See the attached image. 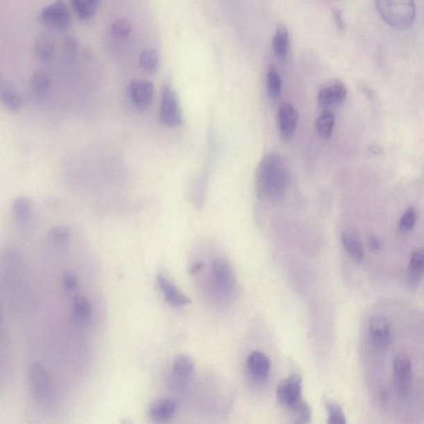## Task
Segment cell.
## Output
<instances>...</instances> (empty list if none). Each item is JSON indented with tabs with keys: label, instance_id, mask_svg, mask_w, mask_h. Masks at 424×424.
Here are the masks:
<instances>
[{
	"label": "cell",
	"instance_id": "obj_1",
	"mask_svg": "<svg viewBox=\"0 0 424 424\" xmlns=\"http://www.w3.org/2000/svg\"><path fill=\"white\" fill-rule=\"evenodd\" d=\"M290 182V168L281 155L270 154L258 164L256 173L258 197L269 199L271 202L281 201Z\"/></svg>",
	"mask_w": 424,
	"mask_h": 424
},
{
	"label": "cell",
	"instance_id": "obj_2",
	"mask_svg": "<svg viewBox=\"0 0 424 424\" xmlns=\"http://www.w3.org/2000/svg\"><path fill=\"white\" fill-rule=\"evenodd\" d=\"M302 391V377L298 374L283 379L277 387L279 402L290 409L297 423H306L312 418L310 406L303 400Z\"/></svg>",
	"mask_w": 424,
	"mask_h": 424
},
{
	"label": "cell",
	"instance_id": "obj_3",
	"mask_svg": "<svg viewBox=\"0 0 424 424\" xmlns=\"http://www.w3.org/2000/svg\"><path fill=\"white\" fill-rule=\"evenodd\" d=\"M376 4L390 27L405 31L413 26L416 16L414 0H376Z\"/></svg>",
	"mask_w": 424,
	"mask_h": 424
},
{
	"label": "cell",
	"instance_id": "obj_4",
	"mask_svg": "<svg viewBox=\"0 0 424 424\" xmlns=\"http://www.w3.org/2000/svg\"><path fill=\"white\" fill-rule=\"evenodd\" d=\"M28 382L37 404L46 410L52 409L54 403L53 384L46 369L39 364H33L29 369Z\"/></svg>",
	"mask_w": 424,
	"mask_h": 424
},
{
	"label": "cell",
	"instance_id": "obj_5",
	"mask_svg": "<svg viewBox=\"0 0 424 424\" xmlns=\"http://www.w3.org/2000/svg\"><path fill=\"white\" fill-rule=\"evenodd\" d=\"M40 19L46 26L58 30H67L71 25L70 12L63 0H57L46 7L41 12Z\"/></svg>",
	"mask_w": 424,
	"mask_h": 424
},
{
	"label": "cell",
	"instance_id": "obj_6",
	"mask_svg": "<svg viewBox=\"0 0 424 424\" xmlns=\"http://www.w3.org/2000/svg\"><path fill=\"white\" fill-rule=\"evenodd\" d=\"M394 374L398 392L403 396H408L413 384L412 362L408 355L401 353L394 357Z\"/></svg>",
	"mask_w": 424,
	"mask_h": 424
},
{
	"label": "cell",
	"instance_id": "obj_7",
	"mask_svg": "<svg viewBox=\"0 0 424 424\" xmlns=\"http://www.w3.org/2000/svg\"><path fill=\"white\" fill-rule=\"evenodd\" d=\"M160 117L164 124L168 127H177L182 124V112L175 91L165 87L161 100Z\"/></svg>",
	"mask_w": 424,
	"mask_h": 424
},
{
	"label": "cell",
	"instance_id": "obj_8",
	"mask_svg": "<svg viewBox=\"0 0 424 424\" xmlns=\"http://www.w3.org/2000/svg\"><path fill=\"white\" fill-rule=\"evenodd\" d=\"M299 114L295 106L284 103L279 106L278 112V129L279 135L284 143L290 142L294 138Z\"/></svg>",
	"mask_w": 424,
	"mask_h": 424
},
{
	"label": "cell",
	"instance_id": "obj_9",
	"mask_svg": "<svg viewBox=\"0 0 424 424\" xmlns=\"http://www.w3.org/2000/svg\"><path fill=\"white\" fill-rule=\"evenodd\" d=\"M346 96V85L341 80H333L322 85L318 91L317 100L321 106L330 108L344 103Z\"/></svg>",
	"mask_w": 424,
	"mask_h": 424
},
{
	"label": "cell",
	"instance_id": "obj_10",
	"mask_svg": "<svg viewBox=\"0 0 424 424\" xmlns=\"http://www.w3.org/2000/svg\"><path fill=\"white\" fill-rule=\"evenodd\" d=\"M369 335L376 349L387 350L391 340V326L389 321L382 317H373L369 324Z\"/></svg>",
	"mask_w": 424,
	"mask_h": 424
},
{
	"label": "cell",
	"instance_id": "obj_11",
	"mask_svg": "<svg viewBox=\"0 0 424 424\" xmlns=\"http://www.w3.org/2000/svg\"><path fill=\"white\" fill-rule=\"evenodd\" d=\"M172 385L177 390L184 389L194 372V362L186 355H177L173 363Z\"/></svg>",
	"mask_w": 424,
	"mask_h": 424
},
{
	"label": "cell",
	"instance_id": "obj_12",
	"mask_svg": "<svg viewBox=\"0 0 424 424\" xmlns=\"http://www.w3.org/2000/svg\"><path fill=\"white\" fill-rule=\"evenodd\" d=\"M212 277L218 290L223 292H229L234 290L236 276L232 267L223 258H218L212 265Z\"/></svg>",
	"mask_w": 424,
	"mask_h": 424
},
{
	"label": "cell",
	"instance_id": "obj_13",
	"mask_svg": "<svg viewBox=\"0 0 424 424\" xmlns=\"http://www.w3.org/2000/svg\"><path fill=\"white\" fill-rule=\"evenodd\" d=\"M154 96V86L150 80H134L129 87V96L135 107L146 109Z\"/></svg>",
	"mask_w": 424,
	"mask_h": 424
},
{
	"label": "cell",
	"instance_id": "obj_14",
	"mask_svg": "<svg viewBox=\"0 0 424 424\" xmlns=\"http://www.w3.org/2000/svg\"><path fill=\"white\" fill-rule=\"evenodd\" d=\"M160 290H162L164 299L168 304L173 307L180 308L188 306L191 303V300L186 296L175 283H172L162 274H159L157 277Z\"/></svg>",
	"mask_w": 424,
	"mask_h": 424
},
{
	"label": "cell",
	"instance_id": "obj_15",
	"mask_svg": "<svg viewBox=\"0 0 424 424\" xmlns=\"http://www.w3.org/2000/svg\"><path fill=\"white\" fill-rule=\"evenodd\" d=\"M247 369L250 376L257 381H264L270 375L271 363L265 354L260 351H253L247 358Z\"/></svg>",
	"mask_w": 424,
	"mask_h": 424
},
{
	"label": "cell",
	"instance_id": "obj_16",
	"mask_svg": "<svg viewBox=\"0 0 424 424\" xmlns=\"http://www.w3.org/2000/svg\"><path fill=\"white\" fill-rule=\"evenodd\" d=\"M177 407V402L172 398H161L152 403L148 410V414L152 422L167 423L175 416Z\"/></svg>",
	"mask_w": 424,
	"mask_h": 424
},
{
	"label": "cell",
	"instance_id": "obj_17",
	"mask_svg": "<svg viewBox=\"0 0 424 424\" xmlns=\"http://www.w3.org/2000/svg\"><path fill=\"white\" fill-rule=\"evenodd\" d=\"M0 103L12 113L19 112L22 106V99L19 92L4 78L0 71Z\"/></svg>",
	"mask_w": 424,
	"mask_h": 424
},
{
	"label": "cell",
	"instance_id": "obj_18",
	"mask_svg": "<svg viewBox=\"0 0 424 424\" xmlns=\"http://www.w3.org/2000/svg\"><path fill=\"white\" fill-rule=\"evenodd\" d=\"M92 305L86 297L76 295L72 304V318L76 325L87 326L92 318Z\"/></svg>",
	"mask_w": 424,
	"mask_h": 424
},
{
	"label": "cell",
	"instance_id": "obj_19",
	"mask_svg": "<svg viewBox=\"0 0 424 424\" xmlns=\"http://www.w3.org/2000/svg\"><path fill=\"white\" fill-rule=\"evenodd\" d=\"M342 241L343 247H344L351 258L357 262L362 260L364 247L357 233L351 230V229H347L342 233Z\"/></svg>",
	"mask_w": 424,
	"mask_h": 424
},
{
	"label": "cell",
	"instance_id": "obj_20",
	"mask_svg": "<svg viewBox=\"0 0 424 424\" xmlns=\"http://www.w3.org/2000/svg\"><path fill=\"white\" fill-rule=\"evenodd\" d=\"M424 254L422 249L414 250L410 257L409 265V282L413 290L421 284L423 274Z\"/></svg>",
	"mask_w": 424,
	"mask_h": 424
},
{
	"label": "cell",
	"instance_id": "obj_21",
	"mask_svg": "<svg viewBox=\"0 0 424 424\" xmlns=\"http://www.w3.org/2000/svg\"><path fill=\"white\" fill-rule=\"evenodd\" d=\"M35 48L38 60L42 62L52 60L55 53V41L53 37L46 33H39L35 39Z\"/></svg>",
	"mask_w": 424,
	"mask_h": 424
},
{
	"label": "cell",
	"instance_id": "obj_22",
	"mask_svg": "<svg viewBox=\"0 0 424 424\" xmlns=\"http://www.w3.org/2000/svg\"><path fill=\"white\" fill-rule=\"evenodd\" d=\"M52 87V78L48 72L38 71L30 80V91L37 98H44L48 95Z\"/></svg>",
	"mask_w": 424,
	"mask_h": 424
},
{
	"label": "cell",
	"instance_id": "obj_23",
	"mask_svg": "<svg viewBox=\"0 0 424 424\" xmlns=\"http://www.w3.org/2000/svg\"><path fill=\"white\" fill-rule=\"evenodd\" d=\"M335 121H336V114L333 110L326 109L319 114L315 127L318 135L321 139H329L332 137Z\"/></svg>",
	"mask_w": 424,
	"mask_h": 424
},
{
	"label": "cell",
	"instance_id": "obj_24",
	"mask_svg": "<svg viewBox=\"0 0 424 424\" xmlns=\"http://www.w3.org/2000/svg\"><path fill=\"white\" fill-rule=\"evenodd\" d=\"M290 45V33L284 25L279 24L273 39L274 53L278 58L285 59L287 58Z\"/></svg>",
	"mask_w": 424,
	"mask_h": 424
},
{
	"label": "cell",
	"instance_id": "obj_25",
	"mask_svg": "<svg viewBox=\"0 0 424 424\" xmlns=\"http://www.w3.org/2000/svg\"><path fill=\"white\" fill-rule=\"evenodd\" d=\"M33 203L28 197H19L15 199L12 205V213L15 219L19 223L28 222L31 218Z\"/></svg>",
	"mask_w": 424,
	"mask_h": 424
},
{
	"label": "cell",
	"instance_id": "obj_26",
	"mask_svg": "<svg viewBox=\"0 0 424 424\" xmlns=\"http://www.w3.org/2000/svg\"><path fill=\"white\" fill-rule=\"evenodd\" d=\"M267 90H268L270 99L274 101L277 100L281 96V76L274 66H270L267 72Z\"/></svg>",
	"mask_w": 424,
	"mask_h": 424
},
{
	"label": "cell",
	"instance_id": "obj_27",
	"mask_svg": "<svg viewBox=\"0 0 424 424\" xmlns=\"http://www.w3.org/2000/svg\"><path fill=\"white\" fill-rule=\"evenodd\" d=\"M139 65L148 73H156L159 69L158 53L152 48L144 49L141 54V57H139Z\"/></svg>",
	"mask_w": 424,
	"mask_h": 424
},
{
	"label": "cell",
	"instance_id": "obj_28",
	"mask_svg": "<svg viewBox=\"0 0 424 424\" xmlns=\"http://www.w3.org/2000/svg\"><path fill=\"white\" fill-rule=\"evenodd\" d=\"M70 236L69 229L63 226L55 227L48 233L51 242L58 247H65L69 243Z\"/></svg>",
	"mask_w": 424,
	"mask_h": 424
},
{
	"label": "cell",
	"instance_id": "obj_29",
	"mask_svg": "<svg viewBox=\"0 0 424 424\" xmlns=\"http://www.w3.org/2000/svg\"><path fill=\"white\" fill-rule=\"evenodd\" d=\"M326 409L328 411V423L333 424H344L346 419L342 407L337 403L326 401Z\"/></svg>",
	"mask_w": 424,
	"mask_h": 424
},
{
	"label": "cell",
	"instance_id": "obj_30",
	"mask_svg": "<svg viewBox=\"0 0 424 424\" xmlns=\"http://www.w3.org/2000/svg\"><path fill=\"white\" fill-rule=\"evenodd\" d=\"M62 285L67 294H75L79 288L78 276L71 271H66L62 275Z\"/></svg>",
	"mask_w": 424,
	"mask_h": 424
},
{
	"label": "cell",
	"instance_id": "obj_31",
	"mask_svg": "<svg viewBox=\"0 0 424 424\" xmlns=\"http://www.w3.org/2000/svg\"><path fill=\"white\" fill-rule=\"evenodd\" d=\"M417 222V212L414 207L407 209L400 220V228L403 231H409Z\"/></svg>",
	"mask_w": 424,
	"mask_h": 424
},
{
	"label": "cell",
	"instance_id": "obj_32",
	"mask_svg": "<svg viewBox=\"0 0 424 424\" xmlns=\"http://www.w3.org/2000/svg\"><path fill=\"white\" fill-rule=\"evenodd\" d=\"M131 24L128 20L118 19L112 24V32L114 37L124 39L130 35Z\"/></svg>",
	"mask_w": 424,
	"mask_h": 424
},
{
	"label": "cell",
	"instance_id": "obj_33",
	"mask_svg": "<svg viewBox=\"0 0 424 424\" xmlns=\"http://www.w3.org/2000/svg\"><path fill=\"white\" fill-rule=\"evenodd\" d=\"M70 1L79 19L82 20L87 19L94 15L95 11L88 6L85 0H70Z\"/></svg>",
	"mask_w": 424,
	"mask_h": 424
},
{
	"label": "cell",
	"instance_id": "obj_34",
	"mask_svg": "<svg viewBox=\"0 0 424 424\" xmlns=\"http://www.w3.org/2000/svg\"><path fill=\"white\" fill-rule=\"evenodd\" d=\"M66 49L67 53L71 55V56H73L76 54V50H78V42H76L74 37H70L67 38Z\"/></svg>",
	"mask_w": 424,
	"mask_h": 424
},
{
	"label": "cell",
	"instance_id": "obj_35",
	"mask_svg": "<svg viewBox=\"0 0 424 424\" xmlns=\"http://www.w3.org/2000/svg\"><path fill=\"white\" fill-rule=\"evenodd\" d=\"M369 245H370L372 251L375 252L379 251L381 247H382L380 240L375 236L371 237L370 240H369Z\"/></svg>",
	"mask_w": 424,
	"mask_h": 424
},
{
	"label": "cell",
	"instance_id": "obj_36",
	"mask_svg": "<svg viewBox=\"0 0 424 424\" xmlns=\"http://www.w3.org/2000/svg\"><path fill=\"white\" fill-rule=\"evenodd\" d=\"M334 18H335V20H336V23H337L338 28H340L341 30H343V29L345 28V24H344V21H343L342 19L341 12L339 10L335 11Z\"/></svg>",
	"mask_w": 424,
	"mask_h": 424
},
{
	"label": "cell",
	"instance_id": "obj_37",
	"mask_svg": "<svg viewBox=\"0 0 424 424\" xmlns=\"http://www.w3.org/2000/svg\"><path fill=\"white\" fill-rule=\"evenodd\" d=\"M203 267H204V264H203L202 262H198L190 269V273L194 274L200 272L201 270L203 269Z\"/></svg>",
	"mask_w": 424,
	"mask_h": 424
},
{
	"label": "cell",
	"instance_id": "obj_38",
	"mask_svg": "<svg viewBox=\"0 0 424 424\" xmlns=\"http://www.w3.org/2000/svg\"><path fill=\"white\" fill-rule=\"evenodd\" d=\"M85 1H86L88 6L95 11L96 6H98L100 0H85Z\"/></svg>",
	"mask_w": 424,
	"mask_h": 424
}]
</instances>
